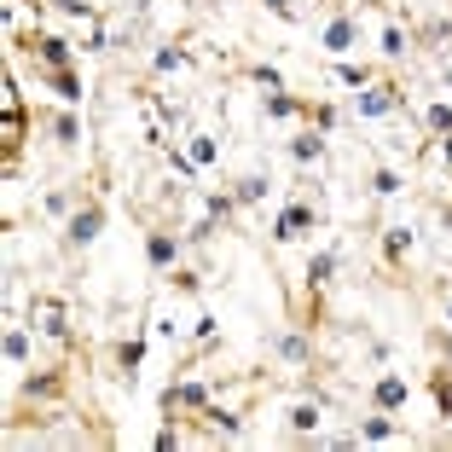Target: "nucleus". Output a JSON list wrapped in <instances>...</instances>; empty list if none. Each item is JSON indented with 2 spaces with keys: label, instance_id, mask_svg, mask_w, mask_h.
<instances>
[{
  "label": "nucleus",
  "instance_id": "nucleus-1",
  "mask_svg": "<svg viewBox=\"0 0 452 452\" xmlns=\"http://www.w3.org/2000/svg\"><path fill=\"white\" fill-rule=\"evenodd\" d=\"M348 41H354V24H348V18L325 29V46H348Z\"/></svg>",
  "mask_w": 452,
  "mask_h": 452
},
{
  "label": "nucleus",
  "instance_id": "nucleus-2",
  "mask_svg": "<svg viewBox=\"0 0 452 452\" xmlns=\"http://www.w3.org/2000/svg\"><path fill=\"white\" fill-rule=\"evenodd\" d=\"M377 394H383V406H400V400H406V383H400V377H389Z\"/></svg>",
  "mask_w": 452,
  "mask_h": 452
},
{
  "label": "nucleus",
  "instance_id": "nucleus-3",
  "mask_svg": "<svg viewBox=\"0 0 452 452\" xmlns=\"http://www.w3.org/2000/svg\"><path fill=\"white\" fill-rule=\"evenodd\" d=\"M70 232H76V238H93V232H99V215H76Z\"/></svg>",
  "mask_w": 452,
  "mask_h": 452
},
{
  "label": "nucleus",
  "instance_id": "nucleus-4",
  "mask_svg": "<svg viewBox=\"0 0 452 452\" xmlns=\"http://www.w3.org/2000/svg\"><path fill=\"white\" fill-rule=\"evenodd\" d=\"M151 261H174V244H168V238H163V232H157V238H151Z\"/></svg>",
  "mask_w": 452,
  "mask_h": 452
},
{
  "label": "nucleus",
  "instance_id": "nucleus-5",
  "mask_svg": "<svg viewBox=\"0 0 452 452\" xmlns=\"http://www.w3.org/2000/svg\"><path fill=\"white\" fill-rule=\"evenodd\" d=\"M284 360H308V342L302 336H284Z\"/></svg>",
  "mask_w": 452,
  "mask_h": 452
},
{
  "label": "nucleus",
  "instance_id": "nucleus-6",
  "mask_svg": "<svg viewBox=\"0 0 452 452\" xmlns=\"http://www.w3.org/2000/svg\"><path fill=\"white\" fill-rule=\"evenodd\" d=\"M290 424H296V429H313V424H319V412H313V406H296V417H290Z\"/></svg>",
  "mask_w": 452,
  "mask_h": 452
},
{
  "label": "nucleus",
  "instance_id": "nucleus-7",
  "mask_svg": "<svg viewBox=\"0 0 452 452\" xmlns=\"http://www.w3.org/2000/svg\"><path fill=\"white\" fill-rule=\"evenodd\" d=\"M261 191H267V180H244V186H238V198H244V203H255Z\"/></svg>",
  "mask_w": 452,
  "mask_h": 452
},
{
  "label": "nucleus",
  "instance_id": "nucleus-8",
  "mask_svg": "<svg viewBox=\"0 0 452 452\" xmlns=\"http://www.w3.org/2000/svg\"><path fill=\"white\" fill-rule=\"evenodd\" d=\"M267 6H272V12H290V0H267Z\"/></svg>",
  "mask_w": 452,
  "mask_h": 452
}]
</instances>
